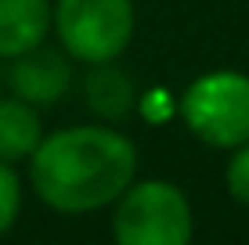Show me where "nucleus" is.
I'll list each match as a JSON object with an SVG mask.
<instances>
[{
  "label": "nucleus",
  "mask_w": 249,
  "mask_h": 245,
  "mask_svg": "<svg viewBox=\"0 0 249 245\" xmlns=\"http://www.w3.org/2000/svg\"><path fill=\"white\" fill-rule=\"evenodd\" d=\"M40 141H44L40 108L15 94L0 98V159L11 166L29 163L33 151L40 148Z\"/></svg>",
  "instance_id": "7"
},
{
  "label": "nucleus",
  "mask_w": 249,
  "mask_h": 245,
  "mask_svg": "<svg viewBox=\"0 0 249 245\" xmlns=\"http://www.w3.org/2000/svg\"><path fill=\"white\" fill-rule=\"evenodd\" d=\"M4 80H7V90H11L15 98L29 101V105H36V108H51L72 87V65H69V54L47 50L40 44V47L25 50L18 58H11Z\"/></svg>",
  "instance_id": "5"
},
{
  "label": "nucleus",
  "mask_w": 249,
  "mask_h": 245,
  "mask_svg": "<svg viewBox=\"0 0 249 245\" xmlns=\"http://www.w3.org/2000/svg\"><path fill=\"white\" fill-rule=\"evenodd\" d=\"M181 119L202 145L231 151L249 141V76L213 69L199 76L181 98Z\"/></svg>",
  "instance_id": "3"
},
{
  "label": "nucleus",
  "mask_w": 249,
  "mask_h": 245,
  "mask_svg": "<svg viewBox=\"0 0 249 245\" xmlns=\"http://www.w3.org/2000/svg\"><path fill=\"white\" fill-rule=\"evenodd\" d=\"M224 188L238 206L249 209V141H242L238 148H231V159L224 166Z\"/></svg>",
  "instance_id": "10"
},
{
  "label": "nucleus",
  "mask_w": 249,
  "mask_h": 245,
  "mask_svg": "<svg viewBox=\"0 0 249 245\" xmlns=\"http://www.w3.org/2000/svg\"><path fill=\"white\" fill-rule=\"evenodd\" d=\"M54 29L51 0H0V62L47 44Z\"/></svg>",
  "instance_id": "6"
},
{
  "label": "nucleus",
  "mask_w": 249,
  "mask_h": 245,
  "mask_svg": "<svg viewBox=\"0 0 249 245\" xmlns=\"http://www.w3.org/2000/svg\"><path fill=\"white\" fill-rule=\"evenodd\" d=\"M83 94H87V105L101 119H123L137 105V90H134L130 76L119 69L116 62L94 65V72L87 76V83H83Z\"/></svg>",
  "instance_id": "8"
},
{
  "label": "nucleus",
  "mask_w": 249,
  "mask_h": 245,
  "mask_svg": "<svg viewBox=\"0 0 249 245\" xmlns=\"http://www.w3.org/2000/svg\"><path fill=\"white\" fill-rule=\"evenodd\" d=\"M0 83H4V72H0Z\"/></svg>",
  "instance_id": "11"
},
{
  "label": "nucleus",
  "mask_w": 249,
  "mask_h": 245,
  "mask_svg": "<svg viewBox=\"0 0 249 245\" xmlns=\"http://www.w3.org/2000/svg\"><path fill=\"white\" fill-rule=\"evenodd\" d=\"M112 206V238L119 245H184L195 234L192 202L170 180L134 177Z\"/></svg>",
  "instance_id": "2"
},
{
  "label": "nucleus",
  "mask_w": 249,
  "mask_h": 245,
  "mask_svg": "<svg viewBox=\"0 0 249 245\" xmlns=\"http://www.w3.org/2000/svg\"><path fill=\"white\" fill-rule=\"evenodd\" d=\"M22 216V177L11 163L0 159V238L18 224Z\"/></svg>",
  "instance_id": "9"
},
{
  "label": "nucleus",
  "mask_w": 249,
  "mask_h": 245,
  "mask_svg": "<svg viewBox=\"0 0 249 245\" xmlns=\"http://www.w3.org/2000/svg\"><path fill=\"white\" fill-rule=\"evenodd\" d=\"M29 188L47 209L83 216L112 206L137 177V145L112 126H65L44 133L29 163Z\"/></svg>",
  "instance_id": "1"
},
{
  "label": "nucleus",
  "mask_w": 249,
  "mask_h": 245,
  "mask_svg": "<svg viewBox=\"0 0 249 245\" xmlns=\"http://www.w3.org/2000/svg\"><path fill=\"white\" fill-rule=\"evenodd\" d=\"M134 29V0H54L58 44L83 65L116 62L130 47Z\"/></svg>",
  "instance_id": "4"
}]
</instances>
